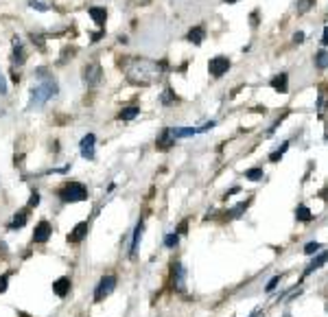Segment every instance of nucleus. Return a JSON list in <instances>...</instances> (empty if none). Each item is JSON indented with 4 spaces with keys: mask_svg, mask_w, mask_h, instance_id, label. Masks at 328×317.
I'll use <instances>...</instances> for the list:
<instances>
[{
    "mask_svg": "<svg viewBox=\"0 0 328 317\" xmlns=\"http://www.w3.org/2000/svg\"><path fill=\"white\" fill-rule=\"evenodd\" d=\"M127 81L134 85H151L160 75L157 62H149V59H131L129 66L125 68Z\"/></svg>",
    "mask_w": 328,
    "mask_h": 317,
    "instance_id": "nucleus-1",
    "label": "nucleus"
},
{
    "mask_svg": "<svg viewBox=\"0 0 328 317\" xmlns=\"http://www.w3.org/2000/svg\"><path fill=\"white\" fill-rule=\"evenodd\" d=\"M35 77L39 79V83L33 85V90H31V107L44 105L48 99H52L57 92H59L57 81L52 79L51 72H46V68H37V70H35Z\"/></svg>",
    "mask_w": 328,
    "mask_h": 317,
    "instance_id": "nucleus-2",
    "label": "nucleus"
},
{
    "mask_svg": "<svg viewBox=\"0 0 328 317\" xmlns=\"http://www.w3.org/2000/svg\"><path fill=\"white\" fill-rule=\"evenodd\" d=\"M57 197L64 203H77V201H86L87 199V188L81 182H66L59 190H57Z\"/></svg>",
    "mask_w": 328,
    "mask_h": 317,
    "instance_id": "nucleus-3",
    "label": "nucleus"
},
{
    "mask_svg": "<svg viewBox=\"0 0 328 317\" xmlns=\"http://www.w3.org/2000/svg\"><path fill=\"white\" fill-rule=\"evenodd\" d=\"M81 77H83V83H86L87 88H94V85H99L101 79H103V68H101L99 62H90L83 66Z\"/></svg>",
    "mask_w": 328,
    "mask_h": 317,
    "instance_id": "nucleus-4",
    "label": "nucleus"
},
{
    "mask_svg": "<svg viewBox=\"0 0 328 317\" xmlns=\"http://www.w3.org/2000/svg\"><path fill=\"white\" fill-rule=\"evenodd\" d=\"M114 289H116V276H103L94 289V302H103L107 295L114 293Z\"/></svg>",
    "mask_w": 328,
    "mask_h": 317,
    "instance_id": "nucleus-5",
    "label": "nucleus"
},
{
    "mask_svg": "<svg viewBox=\"0 0 328 317\" xmlns=\"http://www.w3.org/2000/svg\"><path fill=\"white\" fill-rule=\"evenodd\" d=\"M232 62L225 57V55H217V57H212L208 62V72L214 77V79H219V77H223L227 70H230Z\"/></svg>",
    "mask_w": 328,
    "mask_h": 317,
    "instance_id": "nucleus-6",
    "label": "nucleus"
},
{
    "mask_svg": "<svg viewBox=\"0 0 328 317\" xmlns=\"http://www.w3.org/2000/svg\"><path fill=\"white\" fill-rule=\"evenodd\" d=\"M51 234H52L51 223H48V221H39V223L35 225V230H33V243L44 245V243L51 241Z\"/></svg>",
    "mask_w": 328,
    "mask_h": 317,
    "instance_id": "nucleus-7",
    "label": "nucleus"
},
{
    "mask_svg": "<svg viewBox=\"0 0 328 317\" xmlns=\"http://www.w3.org/2000/svg\"><path fill=\"white\" fill-rule=\"evenodd\" d=\"M87 230H90V223H87V221H81V223H77V225L72 228V232L66 236L68 245H79V243H81L83 238L87 236Z\"/></svg>",
    "mask_w": 328,
    "mask_h": 317,
    "instance_id": "nucleus-8",
    "label": "nucleus"
},
{
    "mask_svg": "<svg viewBox=\"0 0 328 317\" xmlns=\"http://www.w3.org/2000/svg\"><path fill=\"white\" fill-rule=\"evenodd\" d=\"M171 282H173L175 291H184V267L179 260L171 263Z\"/></svg>",
    "mask_w": 328,
    "mask_h": 317,
    "instance_id": "nucleus-9",
    "label": "nucleus"
},
{
    "mask_svg": "<svg viewBox=\"0 0 328 317\" xmlns=\"http://www.w3.org/2000/svg\"><path fill=\"white\" fill-rule=\"evenodd\" d=\"M94 145H96V136L94 133H86V136L81 138V155L86 160H94Z\"/></svg>",
    "mask_w": 328,
    "mask_h": 317,
    "instance_id": "nucleus-10",
    "label": "nucleus"
},
{
    "mask_svg": "<svg viewBox=\"0 0 328 317\" xmlns=\"http://www.w3.org/2000/svg\"><path fill=\"white\" fill-rule=\"evenodd\" d=\"M269 85L276 90L278 94H287L289 92V75L287 72H278L276 77H271Z\"/></svg>",
    "mask_w": 328,
    "mask_h": 317,
    "instance_id": "nucleus-11",
    "label": "nucleus"
},
{
    "mask_svg": "<svg viewBox=\"0 0 328 317\" xmlns=\"http://www.w3.org/2000/svg\"><path fill=\"white\" fill-rule=\"evenodd\" d=\"M173 145H175V138H173V133H171V127L162 129L160 138L155 140V149L157 151H169Z\"/></svg>",
    "mask_w": 328,
    "mask_h": 317,
    "instance_id": "nucleus-12",
    "label": "nucleus"
},
{
    "mask_svg": "<svg viewBox=\"0 0 328 317\" xmlns=\"http://www.w3.org/2000/svg\"><path fill=\"white\" fill-rule=\"evenodd\" d=\"M11 44H13V53H11V59H13V64H17V66H22V64L26 62L24 46H22V42L17 40V37H13V40H11Z\"/></svg>",
    "mask_w": 328,
    "mask_h": 317,
    "instance_id": "nucleus-13",
    "label": "nucleus"
},
{
    "mask_svg": "<svg viewBox=\"0 0 328 317\" xmlns=\"http://www.w3.org/2000/svg\"><path fill=\"white\" fill-rule=\"evenodd\" d=\"M142 234H144V221H138V225H136V230H134V238H131V250H129L131 258L138 254V247H140V238H142Z\"/></svg>",
    "mask_w": 328,
    "mask_h": 317,
    "instance_id": "nucleus-14",
    "label": "nucleus"
},
{
    "mask_svg": "<svg viewBox=\"0 0 328 317\" xmlns=\"http://www.w3.org/2000/svg\"><path fill=\"white\" fill-rule=\"evenodd\" d=\"M52 291H55L57 298H66L70 293V278H59V280L52 282Z\"/></svg>",
    "mask_w": 328,
    "mask_h": 317,
    "instance_id": "nucleus-15",
    "label": "nucleus"
},
{
    "mask_svg": "<svg viewBox=\"0 0 328 317\" xmlns=\"http://www.w3.org/2000/svg\"><path fill=\"white\" fill-rule=\"evenodd\" d=\"M204 37H206V29L201 27V24L199 27H192L190 31L186 33V40L190 42V44H195V46H199L201 42H204Z\"/></svg>",
    "mask_w": 328,
    "mask_h": 317,
    "instance_id": "nucleus-16",
    "label": "nucleus"
},
{
    "mask_svg": "<svg viewBox=\"0 0 328 317\" xmlns=\"http://www.w3.org/2000/svg\"><path fill=\"white\" fill-rule=\"evenodd\" d=\"M26 221H29V208H24V210L16 212L13 221L9 223V230H22V228L26 225Z\"/></svg>",
    "mask_w": 328,
    "mask_h": 317,
    "instance_id": "nucleus-17",
    "label": "nucleus"
},
{
    "mask_svg": "<svg viewBox=\"0 0 328 317\" xmlns=\"http://www.w3.org/2000/svg\"><path fill=\"white\" fill-rule=\"evenodd\" d=\"M160 103L164 107H171V105H175V103H179V97L175 94V90L171 88V85L164 88V92H162V97H160Z\"/></svg>",
    "mask_w": 328,
    "mask_h": 317,
    "instance_id": "nucleus-18",
    "label": "nucleus"
},
{
    "mask_svg": "<svg viewBox=\"0 0 328 317\" xmlns=\"http://www.w3.org/2000/svg\"><path fill=\"white\" fill-rule=\"evenodd\" d=\"M87 14H90V18L94 20L99 27H105V20H107V11L103 9V7H90L87 9Z\"/></svg>",
    "mask_w": 328,
    "mask_h": 317,
    "instance_id": "nucleus-19",
    "label": "nucleus"
},
{
    "mask_svg": "<svg viewBox=\"0 0 328 317\" xmlns=\"http://www.w3.org/2000/svg\"><path fill=\"white\" fill-rule=\"evenodd\" d=\"M138 114H140V107H138V105L122 107V110H121V114H118V120H134Z\"/></svg>",
    "mask_w": 328,
    "mask_h": 317,
    "instance_id": "nucleus-20",
    "label": "nucleus"
},
{
    "mask_svg": "<svg viewBox=\"0 0 328 317\" xmlns=\"http://www.w3.org/2000/svg\"><path fill=\"white\" fill-rule=\"evenodd\" d=\"M315 68H317V70H326L328 68V50L326 49L315 53Z\"/></svg>",
    "mask_w": 328,
    "mask_h": 317,
    "instance_id": "nucleus-21",
    "label": "nucleus"
},
{
    "mask_svg": "<svg viewBox=\"0 0 328 317\" xmlns=\"http://www.w3.org/2000/svg\"><path fill=\"white\" fill-rule=\"evenodd\" d=\"M295 219L302 221V223H309V221H313V212H311L306 206H297L295 208Z\"/></svg>",
    "mask_w": 328,
    "mask_h": 317,
    "instance_id": "nucleus-22",
    "label": "nucleus"
},
{
    "mask_svg": "<svg viewBox=\"0 0 328 317\" xmlns=\"http://www.w3.org/2000/svg\"><path fill=\"white\" fill-rule=\"evenodd\" d=\"M326 260H328V251H324V254H319V256H317V258H315V260H313V263H311V265H309V267H306L304 276H306V273H311V271H315V269H319V267H322V265H324V263H326Z\"/></svg>",
    "mask_w": 328,
    "mask_h": 317,
    "instance_id": "nucleus-23",
    "label": "nucleus"
},
{
    "mask_svg": "<svg viewBox=\"0 0 328 317\" xmlns=\"http://www.w3.org/2000/svg\"><path fill=\"white\" fill-rule=\"evenodd\" d=\"M262 175H265L262 168H247V171H245V177H247L249 182H260Z\"/></svg>",
    "mask_w": 328,
    "mask_h": 317,
    "instance_id": "nucleus-24",
    "label": "nucleus"
},
{
    "mask_svg": "<svg viewBox=\"0 0 328 317\" xmlns=\"http://www.w3.org/2000/svg\"><path fill=\"white\" fill-rule=\"evenodd\" d=\"M315 2H317V0H297V5H295V11L297 14H306V11L311 9V7H315Z\"/></svg>",
    "mask_w": 328,
    "mask_h": 317,
    "instance_id": "nucleus-25",
    "label": "nucleus"
},
{
    "mask_svg": "<svg viewBox=\"0 0 328 317\" xmlns=\"http://www.w3.org/2000/svg\"><path fill=\"white\" fill-rule=\"evenodd\" d=\"M179 243V234L177 232H171L164 236V247H169V250H173V247H177Z\"/></svg>",
    "mask_w": 328,
    "mask_h": 317,
    "instance_id": "nucleus-26",
    "label": "nucleus"
},
{
    "mask_svg": "<svg viewBox=\"0 0 328 317\" xmlns=\"http://www.w3.org/2000/svg\"><path fill=\"white\" fill-rule=\"evenodd\" d=\"M247 203L249 201H243V203H239L236 208H232V212H227V219H236V217H241L245 210H247Z\"/></svg>",
    "mask_w": 328,
    "mask_h": 317,
    "instance_id": "nucleus-27",
    "label": "nucleus"
},
{
    "mask_svg": "<svg viewBox=\"0 0 328 317\" xmlns=\"http://www.w3.org/2000/svg\"><path fill=\"white\" fill-rule=\"evenodd\" d=\"M287 149H289V142H282V147H280V149H276L274 153L269 155V160H271V162H280V158L284 155V151H287Z\"/></svg>",
    "mask_w": 328,
    "mask_h": 317,
    "instance_id": "nucleus-28",
    "label": "nucleus"
},
{
    "mask_svg": "<svg viewBox=\"0 0 328 317\" xmlns=\"http://www.w3.org/2000/svg\"><path fill=\"white\" fill-rule=\"evenodd\" d=\"M74 53H77V50L72 49V46H66L64 50H61V57H59V64H66L68 62V59H72L74 57Z\"/></svg>",
    "mask_w": 328,
    "mask_h": 317,
    "instance_id": "nucleus-29",
    "label": "nucleus"
},
{
    "mask_svg": "<svg viewBox=\"0 0 328 317\" xmlns=\"http://www.w3.org/2000/svg\"><path fill=\"white\" fill-rule=\"evenodd\" d=\"M322 250V243H317V241H311V243H306L304 245V254H315V251H319Z\"/></svg>",
    "mask_w": 328,
    "mask_h": 317,
    "instance_id": "nucleus-30",
    "label": "nucleus"
},
{
    "mask_svg": "<svg viewBox=\"0 0 328 317\" xmlns=\"http://www.w3.org/2000/svg\"><path fill=\"white\" fill-rule=\"evenodd\" d=\"M31 42H33V44L37 46L39 50H44V49H46V46H44V37L39 35V33H31Z\"/></svg>",
    "mask_w": 328,
    "mask_h": 317,
    "instance_id": "nucleus-31",
    "label": "nucleus"
},
{
    "mask_svg": "<svg viewBox=\"0 0 328 317\" xmlns=\"http://www.w3.org/2000/svg\"><path fill=\"white\" fill-rule=\"evenodd\" d=\"M9 276H11V273H2V276H0V293H4V291H7V286H9Z\"/></svg>",
    "mask_w": 328,
    "mask_h": 317,
    "instance_id": "nucleus-32",
    "label": "nucleus"
},
{
    "mask_svg": "<svg viewBox=\"0 0 328 317\" xmlns=\"http://www.w3.org/2000/svg\"><path fill=\"white\" fill-rule=\"evenodd\" d=\"M37 203H39V193H37V190H31V197H29V208L37 206Z\"/></svg>",
    "mask_w": 328,
    "mask_h": 317,
    "instance_id": "nucleus-33",
    "label": "nucleus"
},
{
    "mask_svg": "<svg viewBox=\"0 0 328 317\" xmlns=\"http://www.w3.org/2000/svg\"><path fill=\"white\" fill-rule=\"evenodd\" d=\"M249 24H252V29L258 27V9H254L252 14H249Z\"/></svg>",
    "mask_w": 328,
    "mask_h": 317,
    "instance_id": "nucleus-34",
    "label": "nucleus"
},
{
    "mask_svg": "<svg viewBox=\"0 0 328 317\" xmlns=\"http://www.w3.org/2000/svg\"><path fill=\"white\" fill-rule=\"evenodd\" d=\"M29 5L33 7V9H37V11H46L48 9V5H42V2H37V0H29Z\"/></svg>",
    "mask_w": 328,
    "mask_h": 317,
    "instance_id": "nucleus-35",
    "label": "nucleus"
},
{
    "mask_svg": "<svg viewBox=\"0 0 328 317\" xmlns=\"http://www.w3.org/2000/svg\"><path fill=\"white\" fill-rule=\"evenodd\" d=\"M278 282H280V278H278V276H274L269 282H267V291H274L276 286H278Z\"/></svg>",
    "mask_w": 328,
    "mask_h": 317,
    "instance_id": "nucleus-36",
    "label": "nucleus"
},
{
    "mask_svg": "<svg viewBox=\"0 0 328 317\" xmlns=\"http://www.w3.org/2000/svg\"><path fill=\"white\" fill-rule=\"evenodd\" d=\"M7 81H4V77H2V72H0V94H7Z\"/></svg>",
    "mask_w": 328,
    "mask_h": 317,
    "instance_id": "nucleus-37",
    "label": "nucleus"
},
{
    "mask_svg": "<svg viewBox=\"0 0 328 317\" xmlns=\"http://www.w3.org/2000/svg\"><path fill=\"white\" fill-rule=\"evenodd\" d=\"M293 42H295V44H302V42H304V33L297 31L295 35H293Z\"/></svg>",
    "mask_w": 328,
    "mask_h": 317,
    "instance_id": "nucleus-38",
    "label": "nucleus"
},
{
    "mask_svg": "<svg viewBox=\"0 0 328 317\" xmlns=\"http://www.w3.org/2000/svg\"><path fill=\"white\" fill-rule=\"evenodd\" d=\"M186 225H188V221H182V223H179V228H177V234H186Z\"/></svg>",
    "mask_w": 328,
    "mask_h": 317,
    "instance_id": "nucleus-39",
    "label": "nucleus"
},
{
    "mask_svg": "<svg viewBox=\"0 0 328 317\" xmlns=\"http://www.w3.org/2000/svg\"><path fill=\"white\" fill-rule=\"evenodd\" d=\"M103 35H105L103 31H96V33H92V42H99V40H101V37H103Z\"/></svg>",
    "mask_w": 328,
    "mask_h": 317,
    "instance_id": "nucleus-40",
    "label": "nucleus"
},
{
    "mask_svg": "<svg viewBox=\"0 0 328 317\" xmlns=\"http://www.w3.org/2000/svg\"><path fill=\"white\" fill-rule=\"evenodd\" d=\"M9 75H11V81H13V83H17V81H20V75H17L16 70H9Z\"/></svg>",
    "mask_w": 328,
    "mask_h": 317,
    "instance_id": "nucleus-41",
    "label": "nucleus"
},
{
    "mask_svg": "<svg viewBox=\"0 0 328 317\" xmlns=\"http://www.w3.org/2000/svg\"><path fill=\"white\" fill-rule=\"evenodd\" d=\"M322 44H324V46H328V27L324 29V37H322Z\"/></svg>",
    "mask_w": 328,
    "mask_h": 317,
    "instance_id": "nucleus-42",
    "label": "nucleus"
},
{
    "mask_svg": "<svg viewBox=\"0 0 328 317\" xmlns=\"http://www.w3.org/2000/svg\"><path fill=\"white\" fill-rule=\"evenodd\" d=\"M225 5H236V2H241V0H223Z\"/></svg>",
    "mask_w": 328,
    "mask_h": 317,
    "instance_id": "nucleus-43",
    "label": "nucleus"
},
{
    "mask_svg": "<svg viewBox=\"0 0 328 317\" xmlns=\"http://www.w3.org/2000/svg\"><path fill=\"white\" fill-rule=\"evenodd\" d=\"M138 2H142V5H147V2H151V0H138Z\"/></svg>",
    "mask_w": 328,
    "mask_h": 317,
    "instance_id": "nucleus-44",
    "label": "nucleus"
},
{
    "mask_svg": "<svg viewBox=\"0 0 328 317\" xmlns=\"http://www.w3.org/2000/svg\"><path fill=\"white\" fill-rule=\"evenodd\" d=\"M20 317H26V313H20Z\"/></svg>",
    "mask_w": 328,
    "mask_h": 317,
    "instance_id": "nucleus-45",
    "label": "nucleus"
},
{
    "mask_svg": "<svg viewBox=\"0 0 328 317\" xmlns=\"http://www.w3.org/2000/svg\"><path fill=\"white\" fill-rule=\"evenodd\" d=\"M326 107H328V103H326Z\"/></svg>",
    "mask_w": 328,
    "mask_h": 317,
    "instance_id": "nucleus-46",
    "label": "nucleus"
}]
</instances>
